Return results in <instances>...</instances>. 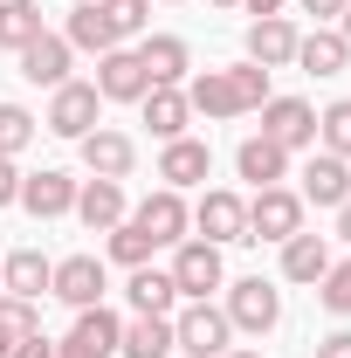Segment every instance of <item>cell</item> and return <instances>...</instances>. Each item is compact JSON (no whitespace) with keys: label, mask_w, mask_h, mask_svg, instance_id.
I'll return each instance as SVG.
<instances>
[{"label":"cell","mask_w":351,"mask_h":358,"mask_svg":"<svg viewBox=\"0 0 351 358\" xmlns=\"http://www.w3.org/2000/svg\"><path fill=\"white\" fill-rule=\"evenodd\" d=\"M227 324L234 331H248V338H268L275 324H282V289L262 282V275H241V282H227Z\"/></svg>","instance_id":"obj_1"},{"label":"cell","mask_w":351,"mask_h":358,"mask_svg":"<svg viewBox=\"0 0 351 358\" xmlns=\"http://www.w3.org/2000/svg\"><path fill=\"white\" fill-rule=\"evenodd\" d=\"M227 338H234V324H227V310H214V303H186V310L173 317V352H186V358L234 352Z\"/></svg>","instance_id":"obj_2"},{"label":"cell","mask_w":351,"mask_h":358,"mask_svg":"<svg viewBox=\"0 0 351 358\" xmlns=\"http://www.w3.org/2000/svg\"><path fill=\"white\" fill-rule=\"evenodd\" d=\"M173 282L186 303H207L214 289H227V262H220L214 241H179L173 248Z\"/></svg>","instance_id":"obj_3"},{"label":"cell","mask_w":351,"mask_h":358,"mask_svg":"<svg viewBox=\"0 0 351 358\" xmlns=\"http://www.w3.org/2000/svg\"><path fill=\"white\" fill-rule=\"evenodd\" d=\"M289 234H303V193L262 186L248 200V241H289Z\"/></svg>","instance_id":"obj_4"},{"label":"cell","mask_w":351,"mask_h":358,"mask_svg":"<svg viewBox=\"0 0 351 358\" xmlns=\"http://www.w3.org/2000/svg\"><path fill=\"white\" fill-rule=\"evenodd\" d=\"M42 124L55 138H89L96 124H103V96H96V83H76V76H69V83L48 96V117H42Z\"/></svg>","instance_id":"obj_5"},{"label":"cell","mask_w":351,"mask_h":358,"mask_svg":"<svg viewBox=\"0 0 351 358\" xmlns=\"http://www.w3.org/2000/svg\"><path fill=\"white\" fill-rule=\"evenodd\" d=\"M117 338H124V317L103 310V303H89V310H76L69 338L55 345V358H117Z\"/></svg>","instance_id":"obj_6"},{"label":"cell","mask_w":351,"mask_h":358,"mask_svg":"<svg viewBox=\"0 0 351 358\" xmlns=\"http://www.w3.org/2000/svg\"><path fill=\"white\" fill-rule=\"evenodd\" d=\"M193 227H200V241H214V248L248 241V200H241V193H227V186H207V193H200V207H193Z\"/></svg>","instance_id":"obj_7"},{"label":"cell","mask_w":351,"mask_h":358,"mask_svg":"<svg viewBox=\"0 0 351 358\" xmlns=\"http://www.w3.org/2000/svg\"><path fill=\"white\" fill-rule=\"evenodd\" d=\"M103 289H110V268L96 262V255H62V262H55V282H48V296H62L69 310L103 303Z\"/></svg>","instance_id":"obj_8"},{"label":"cell","mask_w":351,"mask_h":358,"mask_svg":"<svg viewBox=\"0 0 351 358\" xmlns=\"http://www.w3.org/2000/svg\"><path fill=\"white\" fill-rule=\"evenodd\" d=\"M96 96L103 103H145V90H152V76H145V62H138V48H110V55H96Z\"/></svg>","instance_id":"obj_9"},{"label":"cell","mask_w":351,"mask_h":358,"mask_svg":"<svg viewBox=\"0 0 351 358\" xmlns=\"http://www.w3.org/2000/svg\"><path fill=\"white\" fill-rule=\"evenodd\" d=\"M159 248H179L186 241V227H193V207H186V193H173V186H159V193H145L138 200V214H131Z\"/></svg>","instance_id":"obj_10"},{"label":"cell","mask_w":351,"mask_h":358,"mask_svg":"<svg viewBox=\"0 0 351 358\" xmlns=\"http://www.w3.org/2000/svg\"><path fill=\"white\" fill-rule=\"evenodd\" d=\"M76 186H83V179L55 173V166H42V173H21V200H14V207H28L35 221H55V214H76Z\"/></svg>","instance_id":"obj_11"},{"label":"cell","mask_w":351,"mask_h":358,"mask_svg":"<svg viewBox=\"0 0 351 358\" xmlns=\"http://www.w3.org/2000/svg\"><path fill=\"white\" fill-rule=\"evenodd\" d=\"M262 138H275L282 152H303V145H317V110L303 96H268L262 103Z\"/></svg>","instance_id":"obj_12"},{"label":"cell","mask_w":351,"mask_h":358,"mask_svg":"<svg viewBox=\"0 0 351 358\" xmlns=\"http://www.w3.org/2000/svg\"><path fill=\"white\" fill-rule=\"evenodd\" d=\"M351 200V159L338 152H310L303 166V207H345Z\"/></svg>","instance_id":"obj_13"},{"label":"cell","mask_w":351,"mask_h":358,"mask_svg":"<svg viewBox=\"0 0 351 358\" xmlns=\"http://www.w3.org/2000/svg\"><path fill=\"white\" fill-rule=\"evenodd\" d=\"M48 282H55V262H48L42 248H14V255L0 262V289H7V296H21V303H42Z\"/></svg>","instance_id":"obj_14"},{"label":"cell","mask_w":351,"mask_h":358,"mask_svg":"<svg viewBox=\"0 0 351 358\" xmlns=\"http://www.w3.org/2000/svg\"><path fill=\"white\" fill-rule=\"evenodd\" d=\"M14 62H21V76H28V83H42V90H62V83H69V62H76V48L62 42V35H35V42L21 48Z\"/></svg>","instance_id":"obj_15"},{"label":"cell","mask_w":351,"mask_h":358,"mask_svg":"<svg viewBox=\"0 0 351 358\" xmlns=\"http://www.w3.org/2000/svg\"><path fill=\"white\" fill-rule=\"evenodd\" d=\"M76 145H83L89 179H131V166H138V145H131L124 131H103V124H96V131L76 138Z\"/></svg>","instance_id":"obj_16"},{"label":"cell","mask_w":351,"mask_h":358,"mask_svg":"<svg viewBox=\"0 0 351 358\" xmlns=\"http://www.w3.org/2000/svg\"><path fill=\"white\" fill-rule=\"evenodd\" d=\"M76 221L89 234H110V227L124 221V179H83L76 186Z\"/></svg>","instance_id":"obj_17"},{"label":"cell","mask_w":351,"mask_h":358,"mask_svg":"<svg viewBox=\"0 0 351 358\" xmlns=\"http://www.w3.org/2000/svg\"><path fill=\"white\" fill-rule=\"evenodd\" d=\"M234 173L248 179V186H255V193H262V186H282V179H289V152H282V145H275V138H241V152H234Z\"/></svg>","instance_id":"obj_18"},{"label":"cell","mask_w":351,"mask_h":358,"mask_svg":"<svg viewBox=\"0 0 351 358\" xmlns=\"http://www.w3.org/2000/svg\"><path fill=\"white\" fill-rule=\"evenodd\" d=\"M145 124H152V138H159V145L186 138V124H193L186 90H179V83H152V90H145Z\"/></svg>","instance_id":"obj_19"},{"label":"cell","mask_w":351,"mask_h":358,"mask_svg":"<svg viewBox=\"0 0 351 358\" xmlns=\"http://www.w3.org/2000/svg\"><path fill=\"white\" fill-rule=\"evenodd\" d=\"M248 62H262V69H289V62H296V21H282V14L248 21Z\"/></svg>","instance_id":"obj_20"},{"label":"cell","mask_w":351,"mask_h":358,"mask_svg":"<svg viewBox=\"0 0 351 358\" xmlns=\"http://www.w3.org/2000/svg\"><path fill=\"white\" fill-rule=\"evenodd\" d=\"M207 173H214V152H207L200 138H173V145L159 152V179H166L173 193H186V186H200Z\"/></svg>","instance_id":"obj_21"},{"label":"cell","mask_w":351,"mask_h":358,"mask_svg":"<svg viewBox=\"0 0 351 358\" xmlns=\"http://www.w3.org/2000/svg\"><path fill=\"white\" fill-rule=\"evenodd\" d=\"M138 62H145L152 83H186L193 76V48L179 42V35H145L138 42Z\"/></svg>","instance_id":"obj_22"},{"label":"cell","mask_w":351,"mask_h":358,"mask_svg":"<svg viewBox=\"0 0 351 358\" xmlns=\"http://www.w3.org/2000/svg\"><path fill=\"white\" fill-rule=\"evenodd\" d=\"M186 90V103H193V117H241V96H234V76L227 69H200Z\"/></svg>","instance_id":"obj_23"},{"label":"cell","mask_w":351,"mask_h":358,"mask_svg":"<svg viewBox=\"0 0 351 358\" xmlns=\"http://www.w3.org/2000/svg\"><path fill=\"white\" fill-rule=\"evenodd\" d=\"M124 296H131V310L138 317H173L179 303V282H173V268H131V282H124Z\"/></svg>","instance_id":"obj_24"},{"label":"cell","mask_w":351,"mask_h":358,"mask_svg":"<svg viewBox=\"0 0 351 358\" xmlns=\"http://www.w3.org/2000/svg\"><path fill=\"white\" fill-rule=\"evenodd\" d=\"M351 62V42L338 28H317V35H296V69L303 76H345Z\"/></svg>","instance_id":"obj_25"},{"label":"cell","mask_w":351,"mask_h":358,"mask_svg":"<svg viewBox=\"0 0 351 358\" xmlns=\"http://www.w3.org/2000/svg\"><path fill=\"white\" fill-rule=\"evenodd\" d=\"M62 42H69V48H83V55H110V48H124V42H117V28H110V14H103L96 0H83V7L69 14Z\"/></svg>","instance_id":"obj_26"},{"label":"cell","mask_w":351,"mask_h":358,"mask_svg":"<svg viewBox=\"0 0 351 358\" xmlns=\"http://www.w3.org/2000/svg\"><path fill=\"white\" fill-rule=\"evenodd\" d=\"M324 268H331L324 234H289L282 241V282H324Z\"/></svg>","instance_id":"obj_27"},{"label":"cell","mask_w":351,"mask_h":358,"mask_svg":"<svg viewBox=\"0 0 351 358\" xmlns=\"http://www.w3.org/2000/svg\"><path fill=\"white\" fill-rule=\"evenodd\" d=\"M166 352H173V317H131L117 338V358H166Z\"/></svg>","instance_id":"obj_28"},{"label":"cell","mask_w":351,"mask_h":358,"mask_svg":"<svg viewBox=\"0 0 351 358\" xmlns=\"http://www.w3.org/2000/svg\"><path fill=\"white\" fill-rule=\"evenodd\" d=\"M35 35H48V28H42V7H35V0H0V48L21 55Z\"/></svg>","instance_id":"obj_29"},{"label":"cell","mask_w":351,"mask_h":358,"mask_svg":"<svg viewBox=\"0 0 351 358\" xmlns=\"http://www.w3.org/2000/svg\"><path fill=\"white\" fill-rule=\"evenodd\" d=\"M152 255H159V241H152V234H145V227H138L131 214H124V221L110 227V262H124V268H145Z\"/></svg>","instance_id":"obj_30"},{"label":"cell","mask_w":351,"mask_h":358,"mask_svg":"<svg viewBox=\"0 0 351 358\" xmlns=\"http://www.w3.org/2000/svg\"><path fill=\"white\" fill-rule=\"evenodd\" d=\"M35 131H42V124H35L28 103H0V159H21V152L35 145Z\"/></svg>","instance_id":"obj_31"},{"label":"cell","mask_w":351,"mask_h":358,"mask_svg":"<svg viewBox=\"0 0 351 358\" xmlns=\"http://www.w3.org/2000/svg\"><path fill=\"white\" fill-rule=\"evenodd\" d=\"M317 145L338 152V159H351V96H338L331 110H317Z\"/></svg>","instance_id":"obj_32"},{"label":"cell","mask_w":351,"mask_h":358,"mask_svg":"<svg viewBox=\"0 0 351 358\" xmlns=\"http://www.w3.org/2000/svg\"><path fill=\"white\" fill-rule=\"evenodd\" d=\"M227 76H234V96H241V117H248V110H262L268 96H275V90H268L275 69H262V62H234Z\"/></svg>","instance_id":"obj_33"},{"label":"cell","mask_w":351,"mask_h":358,"mask_svg":"<svg viewBox=\"0 0 351 358\" xmlns=\"http://www.w3.org/2000/svg\"><path fill=\"white\" fill-rule=\"evenodd\" d=\"M96 7L110 14L117 42H124V35H145V28H152V0H96Z\"/></svg>","instance_id":"obj_34"},{"label":"cell","mask_w":351,"mask_h":358,"mask_svg":"<svg viewBox=\"0 0 351 358\" xmlns=\"http://www.w3.org/2000/svg\"><path fill=\"white\" fill-rule=\"evenodd\" d=\"M317 303H324V310H338V317H351V262H331V268H324Z\"/></svg>","instance_id":"obj_35"},{"label":"cell","mask_w":351,"mask_h":358,"mask_svg":"<svg viewBox=\"0 0 351 358\" xmlns=\"http://www.w3.org/2000/svg\"><path fill=\"white\" fill-rule=\"evenodd\" d=\"M0 331H14V338H35V331H42V310L0 289Z\"/></svg>","instance_id":"obj_36"},{"label":"cell","mask_w":351,"mask_h":358,"mask_svg":"<svg viewBox=\"0 0 351 358\" xmlns=\"http://www.w3.org/2000/svg\"><path fill=\"white\" fill-rule=\"evenodd\" d=\"M14 358H55V338L35 331V338H14Z\"/></svg>","instance_id":"obj_37"},{"label":"cell","mask_w":351,"mask_h":358,"mask_svg":"<svg viewBox=\"0 0 351 358\" xmlns=\"http://www.w3.org/2000/svg\"><path fill=\"white\" fill-rule=\"evenodd\" d=\"M14 200H21V166L0 159V207H14Z\"/></svg>","instance_id":"obj_38"},{"label":"cell","mask_w":351,"mask_h":358,"mask_svg":"<svg viewBox=\"0 0 351 358\" xmlns=\"http://www.w3.org/2000/svg\"><path fill=\"white\" fill-rule=\"evenodd\" d=\"M317 358H351V331H331V338H317Z\"/></svg>","instance_id":"obj_39"},{"label":"cell","mask_w":351,"mask_h":358,"mask_svg":"<svg viewBox=\"0 0 351 358\" xmlns=\"http://www.w3.org/2000/svg\"><path fill=\"white\" fill-rule=\"evenodd\" d=\"M351 0H303V14H317V21H338Z\"/></svg>","instance_id":"obj_40"},{"label":"cell","mask_w":351,"mask_h":358,"mask_svg":"<svg viewBox=\"0 0 351 358\" xmlns=\"http://www.w3.org/2000/svg\"><path fill=\"white\" fill-rule=\"evenodd\" d=\"M241 7H248V14H255V21H268V14H282V7H289V0H241Z\"/></svg>","instance_id":"obj_41"},{"label":"cell","mask_w":351,"mask_h":358,"mask_svg":"<svg viewBox=\"0 0 351 358\" xmlns=\"http://www.w3.org/2000/svg\"><path fill=\"white\" fill-rule=\"evenodd\" d=\"M338 241H351V200L338 207Z\"/></svg>","instance_id":"obj_42"},{"label":"cell","mask_w":351,"mask_h":358,"mask_svg":"<svg viewBox=\"0 0 351 358\" xmlns=\"http://www.w3.org/2000/svg\"><path fill=\"white\" fill-rule=\"evenodd\" d=\"M0 358H14V331H0Z\"/></svg>","instance_id":"obj_43"},{"label":"cell","mask_w":351,"mask_h":358,"mask_svg":"<svg viewBox=\"0 0 351 358\" xmlns=\"http://www.w3.org/2000/svg\"><path fill=\"white\" fill-rule=\"evenodd\" d=\"M338 35H345V42H351V7H345V14H338Z\"/></svg>","instance_id":"obj_44"},{"label":"cell","mask_w":351,"mask_h":358,"mask_svg":"<svg viewBox=\"0 0 351 358\" xmlns=\"http://www.w3.org/2000/svg\"><path fill=\"white\" fill-rule=\"evenodd\" d=\"M220 358H262V352H220Z\"/></svg>","instance_id":"obj_45"},{"label":"cell","mask_w":351,"mask_h":358,"mask_svg":"<svg viewBox=\"0 0 351 358\" xmlns=\"http://www.w3.org/2000/svg\"><path fill=\"white\" fill-rule=\"evenodd\" d=\"M214 7H241V0H214Z\"/></svg>","instance_id":"obj_46"},{"label":"cell","mask_w":351,"mask_h":358,"mask_svg":"<svg viewBox=\"0 0 351 358\" xmlns=\"http://www.w3.org/2000/svg\"><path fill=\"white\" fill-rule=\"evenodd\" d=\"M76 7H83V0H76Z\"/></svg>","instance_id":"obj_47"}]
</instances>
